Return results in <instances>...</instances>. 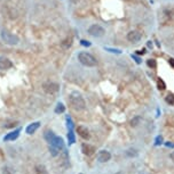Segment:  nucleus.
Returning a JSON list of instances; mask_svg holds the SVG:
<instances>
[{
  "label": "nucleus",
  "instance_id": "nucleus-1",
  "mask_svg": "<svg viewBox=\"0 0 174 174\" xmlns=\"http://www.w3.org/2000/svg\"><path fill=\"white\" fill-rule=\"evenodd\" d=\"M69 102L72 106V108H75L76 111H82L86 107V102L84 100V98L77 91H73V92L70 94V96H69Z\"/></svg>",
  "mask_w": 174,
  "mask_h": 174
},
{
  "label": "nucleus",
  "instance_id": "nucleus-22",
  "mask_svg": "<svg viewBox=\"0 0 174 174\" xmlns=\"http://www.w3.org/2000/svg\"><path fill=\"white\" fill-rule=\"evenodd\" d=\"M157 87H158L159 90H165L166 89V84H165V82L162 79H159V80L157 81Z\"/></svg>",
  "mask_w": 174,
  "mask_h": 174
},
{
  "label": "nucleus",
  "instance_id": "nucleus-29",
  "mask_svg": "<svg viewBox=\"0 0 174 174\" xmlns=\"http://www.w3.org/2000/svg\"><path fill=\"white\" fill-rule=\"evenodd\" d=\"M162 141H163V138H162V137H157L156 138V145L162 143Z\"/></svg>",
  "mask_w": 174,
  "mask_h": 174
},
{
  "label": "nucleus",
  "instance_id": "nucleus-3",
  "mask_svg": "<svg viewBox=\"0 0 174 174\" xmlns=\"http://www.w3.org/2000/svg\"><path fill=\"white\" fill-rule=\"evenodd\" d=\"M1 39L4 40L5 43H7V45H17L18 41H20V39L16 37L15 34L11 33L9 31L7 30H2L1 31Z\"/></svg>",
  "mask_w": 174,
  "mask_h": 174
},
{
  "label": "nucleus",
  "instance_id": "nucleus-16",
  "mask_svg": "<svg viewBox=\"0 0 174 174\" xmlns=\"http://www.w3.org/2000/svg\"><path fill=\"white\" fill-rule=\"evenodd\" d=\"M64 111H65V106H64L62 102H59V104L56 105V107H55V113H56V114H62Z\"/></svg>",
  "mask_w": 174,
  "mask_h": 174
},
{
  "label": "nucleus",
  "instance_id": "nucleus-18",
  "mask_svg": "<svg viewBox=\"0 0 174 174\" xmlns=\"http://www.w3.org/2000/svg\"><path fill=\"white\" fill-rule=\"evenodd\" d=\"M125 155L127 157H136L138 156V151L135 149H133V148H131V149H127L125 151Z\"/></svg>",
  "mask_w": 174,
  "mask_h": 174
},
{
  "label": "nucleus",
  "instance_id": "nucleus-10",
  "mask_svg": "<svg viewBox=\"0 0 174 174\" xmlns=\"http://www.w3.org/2000/svg\"><path fill=\"white\" fill-rule=\"evenodd\" d=\"M12 66H13V63H12L8 58H6L4 56L0 57V70H2V71L9 70Z\"/></svg>",
  "mask_w": 174,
  "mask_h": 174
},
{
  "label": "nucleus",
  "instance_id": "nucleus-6",
  "mask_svg": "<svg viewBox=\"0 0 174 174\" xmlns=\"http://www.w3.org/2000/svg\"><path fill=\"white\" fill-rule=\"evenodd\" d=\"M50 146L55 147L56 149H59L61 151V150H64L65 149V147H64V140L62 137H59V136H55L54 137V139L52 140V142L49 143Z\"/></svg>",
  "mask_w": 174,
  "mask_h": 174
},
{
  "label": "nucleus",
  "instance_id": "nucleus-15",
  "mask_svg": "<svg viewBox=\"0 0 174 174\" xmlns=\"http://www.w3.org/2000/svg\"><path fill=\"white\" fill-rule=\"evenodd\" d=\"M68 140H69V143H70V145H73V143L76 142L73 130H68Z\"/></svg>",
  "mask_w": 174,
  "mask_h": 174
},
{
  "label": "nucleus",
  "instance_id": "nucleus-32",
  "mask_svg": "<svg viewBox=\"0 0 174 174\" xmlns=\"http://www.w3.org/2000/svg\"><path fill=\"white\" fill-rule=\"evenodd\" d=\"M170 158H171V160L174 163V151H172V153L170 154Z\"/></svg>",
  "mask_w": 174,
  "mask_h": 174
},
{
  "label": "nucleus",
  "instance_id": "nucleus-12",
  "mask_svg": "<svg viewBox=\"0 0 174 174\" xmlns=\"http://www.w3.org/2000/svg\"><path fill=\"white\" fill-rule=\"evenodd\" d=\"M77 133H78L79 137H82V139H88V138H89L88 129H87L86 126L79 125L78 128H77Z\"/></svg>",
  "mask_w": 174,
  "mask_h": 174
},
{
  "label": "nucleus",
  "instance_id": "nucleus-28",
  "mask_svg": "<svg viewBox=\"0 0 174 174\" xmlns=\"http://www.w3.org/2000/svg\"><path fill=\"white\" fill-rule=\"evenodd\" d=\"M108 51H110V52H116V54H120V50L119 49H112V48H107Z\"/></svg>",
  "mask_w": 174,
  "mask_h": 174
},
{
  "label": "nucleus",
  "instance_id": "nucleus-13",
  "mask_svg": "<svg viewBox=\"0 0 174 174\" xmlns=\"http://www.w3.org/2000/svg\"><path fill=\"white\" fill-rule=\"evenodd\" d=\"M39 126H40V122H33V123H31L30 125L26 126L25 132L28 133V134H33V133L36 132L37 130L39 129Z\"/></svg>",
  "mask_w": 174,
  "mask_h": 174
},
{
  "label": "nucleus",
  "instance_id": "nucleus-14",
  "mask_svg": "<svg viewBox=\"0 0 174 174\" xmlns=\"http://www.w3.org/2000/svg\"><path fill=\"white\" fill-rule=\"evenodd\" d=\"M54 137H55V133H54L52 130H47V131H45V133H44V138H45V140H46L48 143L52 142V140L54 139Z\"/></svg>",
  "mask_w": 174,
  "mask_h": 174
},
{
  "label": "nucleus",
  "instance_id": "nucleus-26",
  "mask_svg": "<svg viewBox=\"0 0 174 174\" xmlns=\"http://www.w3.org/2000/svg\"><path fill=\"white\" fill-rule=\"evenodd\" d=\"M147 64H148V66L151 67V68H156L157 67V63L155 59H149L148 62H147Z\"/></svg>",
  "mask_w": 174,
  "mask_h": 174
},
{
  "label": "nucleus",
  "instance_id": "nucleus-30",
  "mask_svg": "<svg viewBox=\"0 0 174 174\" xmlns=\"http://www.w3.org/2000/svg\"><path fill=\"white\" fill-rule=\"evenodd\" d=\"M132 57H133V58H134V59L136 60V63H138V64L141 63V59H140L139 57H136V56H135V55H132Z\"/></svg>",
  "mask_w": 174,
  "mask_h": 174
},
{
  "label": "nucleus",
  "instance_id": "nucleus-8",
  "mask_svg": "<svg viewBox=\"0 0 174 174\" xmlns=\"http://www.w3.org/2000/svg\"><path fill=\"white\" fill-rule=\"evenodd\" d=\"M141 38H142V35H141V33H139L138 31H131L127 34V40L129 42H132V43L139 42L141 40Z\"/></svg>",
  "mask_w": 174,
  "mask_h": 174
},
{
  "label": "nucleus",
  "instance_id": "nucleus-20",
  "mask_svg": "<svg viewBox=\"0 0 174 174\" xmlns=\"http://www.w3.org/2000/svg\"><path fill=\"white\" fill-rule=\"evenodd\" d=\"M49 153H50V155L53 157H56L59 154H60V150L59 149H56L55 147H53V146H49Z\"/></svg>",
  "mask_w": 174,
  "mask_h": 174
},
{
  "label": "nucleus",
  "instance_id": "nucleus-24",
  "mask_svg": "<svg viewBox=\"0 0 174 174\" xmlns=\"http://www.w3.org/2000/svg\"><path fill=\"white\" fill-rule=\"evenodd\" d=\"M67 126L68 130H73V122L70 116H67Z\"/></svg>",
  "mask_w": 174,
  "mask_h": 174
},
{
  "label": "nucleus",
  "instance_id": "nucleus-19",
  "mask_svg": "<svg viewBox=\"0 0 174 174\" xmlns=\"http://www.w3.org/2000/svg\"><path fill=\"white\" fill-rule=\"evenodd\" d=\"M140 122H141V116H135L134 119L131 121V125L135 128V126H138L140 124Z\"/></svg>",
  "mask_w": 174,
  "mask_h": 174
},
{
  "label": "nucleus",
  "instance_id": "nucleus-31",
  "mask_svg": "<svg viewBox=\"0 0 174 174\" xmlns=\"http://www.w3.org/2000/svg\"><path fill=\"white\" fill-rule=\"evenodd\" d=\"M168 63H170L171 66L174 68V59H173V58H170V59H168Z\"/></svg>",
  "mask_w": 174,
  "mask_h": 174
},
{
  "label": "nucleus",
  "instance_id": "nucleus-4",
  "mask_svg": "<svg viewBox=\"0 0 174 174\" xmlns=\"http://www.w3.org/2000/svg\"><path fill=\"white\" fill-rule=\"evenodd\" d=\"M104 33H106V30L99 24H93L88 28V34H91L92 37H95V38L103 37Z\"/></svg>",
  "mask_w": 174,
  "mask_h": 174
},
{
  "label": "nucleus",
  "instance_id": "nucleus-9",
  "mask_svg": "<svg viewBox=\"0 0 174 174\" xmlns=\"http://www.w3.org/2000/svg\"><path fill=\"white\" fill-rule=\"evenodd\" d=\"M20 132H21V129H16L14 131H12V132L7 133L4 137V141H14V140H16L18 138Z\"/></svg>",
  "mask_w": 174,
  "mask_h": 174
},
{
  "label": "nucleus",
  "instance_id": "nucleus-25",
  "mask_svg": "<svg viewBox=\"0 0 174 174\" xmlns=\"http://www.w3.org/2000/svg\"><path fill=\"white\" fill-rule=\"evenodd\" d=\"M166 102L170 105H174V94H168L166 97Z\"/></svg>",
  "mask_w": 174,
  "mask_h": 174
},
{
  "label": "nucleus",
  "instance_id": "nucleus-34",
  "mask_svg": "<svg viewBox=\"0 0 174 174\" xmlns=\"http://www.w3.org/2000/svg\"><path fill=\"white\" fill-rule=\"evenodd\" d=\"M139 174H149V173H147L146 171H142V172H140Z\"/></svg>",
  "mask_w": 174,
  "mask_h": 174
},
{
  "label": "nucleus",
  "instance_id": "nucleus-23",
  "mask_svg": "<svg viewBox=\"0 0 174 174\" xmlns=\"http://www.w3.org/2000/svg\"><path fill=\"white\" fill-rule=\"evenodd\" d=\"M18 122L17 121H11V122H6L4 124L5 128H15V126L17 125Z\"/></svg>",
  "mask_w": 174,
  "mask_h": 174
},
{
  "label": "nucleus",
  "instance_id": "nucleus-21",
  "mask_svg": "<svg viewBox=\"0 0 174 174\" xmlns=\"http://www.w3.org/2000/svg\"><path fill=\"white\" fill-rule=\"evenodd\" d=\"M2 174H15V171L11 166H5L2 168Z\"/></svg>",
  "mask_w": 174,
  "mask_h": 174
},
{
  "label": "nucleus",
  "instance_id": "nucleus-17",
  "mask_svg": "<svg viewBox=\"0 0 174 174\" xmlns=\"http://www.w3.org/2000/svg\"><path fill=\"white\" fill-rule=\"evenodd\" d=\"M36 172H37V174H47L46 167L44 166V165H37Z\"/></svg>",
  "mask_w": 174,
  "mask_h": 174
},
{
  "label": "nucleus",
  "instance_id": "nucleus-2",
  "mask_svg": "<svg viewBox=\"0 0 174 174\" xmlns=\"http://www.w3.org/2000/svg\"><path fill=\"white\" fill-rule=\"evenodd\" d=\"M78 60L80 62V64H82L84 66L87 67H94L97 64V60L93 55H91L89 52L82 51L78 54Z\"/></svg>",
  "mask_w": 174,
  "mask_h": 174
},
{
  "label": "nucleus",
  "instance_id": "nucleus-27",
  "mask_svg": "<svg viewBox=\"0 0 174 174\" xmlns=\"http://www.w3.org/2000/svg\"><path fill=\"white\" fill-rule=\"evenodd\" d=\"M80 43H82V46H84V47H89V46H91V42L86 41V40H82Z\"/></svg>",
  "mask_w": 174,
  "mask_h": 174
},
{
  "label": "nucleus",
  "instance_id": "nucleus-11",
  "mask_svg": "<svg viewBox=\"0 0 174 174\" xmlns=\"http://www.w3.org/2000/svg\"><path fill=\"white\" fill-rule=\"evenodd\" d=\"M82 151L87 156H91L95 153V147L92 146V145H88V143H82Z\"/></svg>",
  "mask_w": 174,
  "mask_h": 174
},
{
  "label": "nucleus",
  "instance_id": "nucleus-7",
  "mask_svg": "<svg viewBox=\"0 0 174 174\" xmlns=\"http://www.w3.org/2000/svg\"><path fill=\"white\" fill-rule=\"evenodd\" d=\"M111 158V154L107 150H100L99 153H97V156H96V159L97 162L100 163H107L109 162Z\"/></svg>",
  "mask_w": 174,
  "mask_h": 174
},
{
  "label": "nucleus",
  "instance_id": "nucleus-5",
  "mask_svg": "<svg viewBox=\"0 0 174 174\" xmlns=\"http://www.w3.org/2000/svg\"><path fill=\"white\" fill-rule=\"evenodd\" d=\"M59 89H60V85L57 83H54V82H46L43 84V90L46 94H55L59 91Z\"/></svg>",
  "mask_w": 174,
  "mask_h": 174
},
{
  "label": "nucleus",
  "instance_id": "nucleus-33",
  "mask_svg": "<svg viewBox=\"0 0 174 174\" xmlns=\"http://www.w3.org/2000/svg\"><path fill=\"white\" fill-rule=\"evenodd\" d=\"M167 147H174V145H172V143H166Z\"/></svg>",
  "mask_w": 174,
  "mask_h": 174
}]
</instances>
